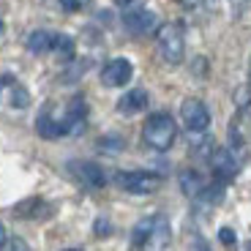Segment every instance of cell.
I'll return each mask as SVG.
<instances>
[{
    "instance_id": "cell-20",
    "label": "cell",
    "mask_w": 251,
    "mask_h": 251,
    "mask_svg": "<svg viewBox=\"0 0 251 251\" xmlns=\"http://www.w3.org/2000/svg\"><path fill=\"white\" fill-rule=\"evenodd\" d=\"M219 240L226 246V249H235V246H238V235H235L232 226H221V229H219Z\"/></svg>"
},
{
    "instance_id": "cell-19",
    "label": "cell",
    "mask_w": 251,
    "mask_h": 251,
    "mask_svg": "<svg viewBox=\"0 0 251 251\" xmlns=\"http://www.w3.org/2000/svg\"><path fill=\"white\" fill-rule=\"evenodd\" d=\"M93 232H96V238H109L112 235V221L109 219H96V224H93Z\"/></svg>"
},
{
    "instance_id": "cell-17",
    "label": "cell",
    "mask_w": 251,
    "mask_h": 251,
    "mask_svg": "<svg viewBox=\"0 0 251 251\" xmlns=\"http://www.w3.org/2000/svg\"><path fill=\"white\" fill-rule=\"evenodd\" d=\"M52 52L57 55V60H71V57H74V38L71 36H55Z\"/></svg>"
},
{
    "instance_id": "cell-7",
    "label": "cell",
    "mask_w": 251,
    "mask_h": 251,
    "mask_svg": "<svg viewBox=\"0 0 251 251\" xmlns=\"http://www.w3.org/2000/svg\"><path fill=\"white\" fill-rule=\"evenodd\" d=\"M134 76V66L131 60H126V57H115V60H109L104 69H101V82L107 85V88H123V85H128Z\"/></svg>"
},
{
    "instance_id": "cell-12",
    "label": "cell",
    "mask_w": 251,
    "mask_h": 251,
    "mask_svg": "<svg viewBox=\"0 0 251 251\" xmlns=\"http://www.w3.org/2000/svg\"><path fill=\"white\" fill-rule=\"evenodd\" d=\"M3 99H6V104L14 109H25L27 104H30V93H27L14 76H3Z\"/></svg>"
},
{
    "instance_id": "cell-1",
    "label": "cell",
    "mask_w": 251,
    "mask_h": 251,
    "mask_svg": "<svg viewBox=\"0 0 251 251\" xmlns=\"http://www.w3.org/2000/svg\"><path fill=\"white\" fill-rule=\"evenodd\" d=\"M175 137H177V126L172 120V115L167 112L151 115L142 126V139L151 145L153 151H170L175 145Z\"/></svg>"
},
{
    "instance_id": "cell-16",
    "label": "cell",
    "mask_w": 251,
    "mask_h": 251,
    "mask_svg": "<svg viewBox=\"0 0 251 251\" xmlns=\"http://www.w3.org/2000/svg\"><path fill=\"white\" fill-rule=\"evenodd\" d=\"M52 44H55V33L52 30H33L27 36V52H33V55L52 52Z\"/></svg>"
},
{
    "instance_id": "cell-28",
    "label": "cell",
    "mask_w": 251,
    "mask_h": 251,
    "mask_svg": "<svg viewBox=\"0 0 251 251\" xmlns=\"http://www.w3.org/2000/svg\"><path fill=\"white\" fill-rule=\"evenodd\" d=\"M249 246H251V243H249Z\"/></svg>"
},
{
    "instance_id": "cell-3",
    "label": "cell",
    "mask_w": 251,
    "mask_h": 251,
    "mask_svg": "<svg viewBox=\"0 0 251 251\" xmlns=\"http://www.w3.org/2000/svg\"><path fill=\"white\" fill-rule=\"evenodd\" d=\"M115 183L128 194H153L161 186V177L153 172H115Z\"/></svg>"
},
{
    "instance_id": "cell-11",
    "label": "cell",
    "mask_w": 251,
    "mask_h": 251,
    "mask_svg": "<svg viewBox=\"0 0 251 251\" xmlns=\"http://www.w3.org/2000/svg\"><path fill=\"white\" fill-rule=\"evenodd\" d=\"M36 131H38V137H44V139L63 137V134H66V128H63V115L57 118L52 109H44L36 120Z\"/></svg>"
},
{
    "instance_id": "cell-24",
    "label": "cell",
    "mask_w": 251,
    "mask_h": 251,
    "mask_svg": "<svg viewBox=\"0 0 251 251\" xmlns=\"http://www.w3.org/2000/svg\"><path fill=\"white\" fill-rule=\"evenodd\" d=\"M180 3H183V6H188V8H194V6H200L202 0H180Z\"/></svg>"
},
{
    "instance_id": "cell-21",
    "label": "cell",
    "mask_w": 251,
    "mask_h": 251,
    "mask_svg": "<svg viewBox=\"0 0 251 251\" xmlns=\"http://www.w3.org/2000/svg\"><path fill=\"white\" fill-rule=\"evenodd\" d=\"M99 148L101 151H107V153H118V151H123V139L120 137H104L99 142Z\"/></svg>"
},
{
    "instance_id": "cell-15",
    "label": "cell",
    "mask_w": 251,
    "mask_h": 251,
    "mask_svg": "<svg viewBox=\"0 0 251 251\" xmlns=\"http://www.w3.org/2000/svg\"><path fill=\"white\" fill-rule=\"evenodd\" d=\"M205 177L200 175L197 170H186V172H180V191L186 197H191V200H197V197L205 191Z\"/></svg>"
},
{
    "instance_id": "cell-10",
    "label": "cell",
    "mask_w": 251,
    "mask_h": 251,
    "mask_svg": "<svg viewBox=\"0 0 251 251\" xmlns=\"http://www.w3.org/2000/svg\"><path fill=\"white\" fill-rule=\"evenodd\" d=\"M69 172L82 183V186H88V188L107 186V175H104V170H101L99 164H93V161H71Z\"/></svg>"
},
{
    "instance_id": "cell-26",
    "label": "cell",
    "mask_w": 251,
    "mask_h": 251,
    "mask_svg": "<svg viewBox=\"0 0 251 251\" xmlns=\"http://www.w3.org/2000/svg\"><path fill=\"white\" fill-rule=\"evenodd\" d=\"M3 243H6V226L0 224V249H3Z\"/></svg>"
},
{
    "instance_id": "cell-6",
    "label": "cell",
    "mask_w": 251,
    "mask_h": 251,
    "mask_svg": "<svg viewBox=\"0 0 251 251\" xmlns=\"http://www.w3.org/2000/svg\"><path fill=\"white\" fill-rule=\"evenodd\" d=\"M123 25L134 36H148V33L158 30V17L151 8H128L123 17Z\"/></svg>"
},
{
    "instance_id": "cell-27",
    "label": "cell",
    "mask_w": 251,
    "mask_h": 251,
    "mask_svg": "<svg viewBox=\"0 0 251 251\" xmlns=\"http://www.w3.org/2000/svg\"><path fill=\"white\" fill-rule=\"evenodd\" d=\"M66 251H82V249H66Z\"/></svg>"
},
{
    "instance_id": "cell-22",
    "label": "cell",
    "mask_w": 251,
    "mask_h": 251,
    "mask_svg": "<svg viewBox=\"0 0 251 251\" xmlns=\"http://www.w3.org/2000/svg\"><path fill=\"white\" fill-rule=\"evenodd\" d=\"M88 3L90 0H60V6H63V11H82V8H88Z\"/></svg>"
},
{
    "instance_id": "cell-8",
    "label": "cell",
    "mask_w": 251,
    "mask_h": 251,
    "mask_svg": "<svg viewBox=\"0 0 251 251\" xmlns=\"http://www.w3.org/2000/svg\"><path fill=\"white\" fill-rule=\"evenodd\" d=\"M85 126H88V104L82 96H74L63 112V128H66V134L76 137V134L85 131Z\"/></svg>"
},
{
    "instance_id": "cell-23",
    "label": "cell",
    "mask_w": 251,
    "mask_h": 251,
    "mask_svg": "<svg viewBox=\"0 0 251 251\" xmlns=\"http://www.w3.org/2000/svg\"><path fill=\"white\" fill-rule=\"evenodd\" d=\"M3 251H30V249H27V243L22 238H11L3 243Z\"/></svg>"
},
{
    "instance_id": "cell-4",
    "label": "cell",
    "mask_w": 251,
    "mask_h": 251,
    "mask_svg": "<svg viewBox=\"0 0 251 251\" xmlns=\"http://www.w3.org/2000/svg\"><path fill=\"white\" fill-rule=\"evenodd\" d=\"M170 240H172L170 221L164 219V216H153L151 229H148V235H145V240H142L139 249L142 251H167L170 249Z\"/></svg>"
},
{
    "instance_id": "cell-18",
    "label": "cell",
    "mask_w": 251,
    "mask_h": 251,
    "mask_svg": "<svg viewBox=\"0 0 251 251\" xmlns=\"http://www.w3.org/2000/svg\"><path fill=\"white\" fill-rule=\"evenodd\" d=\"M151 221H153V216H148V219H142L137 226H134V232H131V243L137 246H142V240H145V235H148V229H151Z\"/></svg>"
},
{
    "instance_id": "cell-2",
    "label": "cell",
    "mask_w": 251,
    "mask_h": 251,
    "mask_svg": "<svg viewBox=\"0 0 251 251\" xmlns=\"http://www.w3.org/2000/svg\"><path fill=\"white\" fill-rule=\"evenodd\" d=\"M156 41H158V52L167 63H180L183 52H186V36H183V25L177 22H167L156 30Z\"/></svg>"
},
{
    "instance_id": "cell-13",
    "label": "cell",
    "mask_w": 251,
    "mask_h": 251,
    "mask_svg": "<svg viewBox=\"0 0 251 251\" xmlns=\"http://www.w3.org/2000/svg\"><path fill=\"white\" fill-rule=\"evenodd\" d=\"M118 109H120L123 115H137V112H142V109H148V93H145L142 88L128 90L126 96H120Z\"/></svg>"
},
{
    "instance_id": "cell-9",
    "label": "cell",
    "mask_w": 251,
    "mask_h": 251,
    "mask_svg": "<svg viewBox=\"0 0 251 251\" xmlns=\"http://www.w3.org/2000/svg\"><path fill=\"white\" fill-rule=\"evenodd\" d=\"M210 167H213L216 177L224 183V180H232V177L238 175L240 161H238L232 148H216V151L210 153Z\"/></svg>"
},
{
    "instance_id": "cell-5",
    "label": "cell",
    "mask_w": 251,
    "mask_h": 251,
    "mask_svg": "<svg viewBox=\"0 0 251 251\" xmlns=\"http://www.w3.org/2000/svg\"><path fill=\"white\" fill-rule=\"evenodd\" d=\"M180 118H183V126L188 131H205L210 126V112H207L205 101L200 99H186L180 104Z\"/></svg>"
},
{
    "instance_id": "cell-14",
    "label": "cell",
    "mask_w": 251,
    "mask_h": 251,
    "mask_svg": "<svg viewBox=\"0 0 251 251\" xmlns=\"http://www.w3.org/2000/svg\"><path fill=\"white\" fill-rule=\"evenodd\" d=\"M14 213H17V216H22V219H44L47 213H52V207L47 205L44 200H38V197H33V200L19 202V205L14 207Z\"/></svg>"
},
{
    "instance_id": "cell-25",
    "label": "cell",
    "mask_w": 251,
    "mask_h": 251,
    "mask_svg": "<svg viewBox=\"0 0 251 251\" xmlns=\"http://www.w3.org/2000/svg\"><path fill=\"white\" fill-rule=\"evenodd\" d=\"M115 3H118V6H123V8H128V6H134L137 0H115Z\"/></svg>"
}]
</instances>
